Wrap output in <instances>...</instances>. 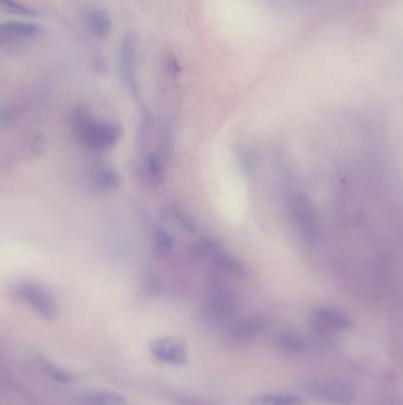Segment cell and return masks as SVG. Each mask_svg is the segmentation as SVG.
Segmentation results:
<instances>
[{"instance_id": "7c38bea8", "label": "cell", "mask_w": 403, "mask_h": 405, "mask_svg": "<svg viewBox=\"0 0 403 405\" xmlns=\"http://www.w3.org/2000/svg\"><path fill=\"white\" fill-rule=\"evenodd\" d=\"M140 174L149 185L160 186L166 181V166L159 154L150 152L142 158Z\"/></svg>"}, {"instance_id": "8fae6325", "label": "cell", "mask_w": 403, "mask_h": 405, "mask_svg": "<svg viewBox=\"0 0 403 405\" xmlns=\"http://www.w3.org/2000/svg\"><path fill=\"white\" fill-rule=\"evenodd\" d=\"M313 390L319 398L333 404H350L356 397L352 386L341 381H323L317 383Z\"/></svg>"}, {"instance_id": "8992f818", "label": "cell", "mask_w": 403, "mask_h": 405, "mask_svg": "<svg viewBox=\"0 0 403 405\" xmlns=\"http://www.w3.org/2000/svg\"><path fill=\"white\" fill-rule=\"evenodd\" d=\"M267 319L260 315L237 318L223 328V340L228 346H244L255 342L267 332Z\"/></svg>"}, {"instance_id": "277c9868", "label": "cell", "mask_w": 403, "mask_h": 405, "mask_svg": "<svg viewBox=\"0 0 403 405\" xmlns=\"http://www.w3.org/2000/svg\"><path fill=\"white\" fill-rule=\"evenodd\" d=\"M193 250L200 259L208 261L213 267L219 269L220 272L226 275L238 279L247 275L245 264L239 260L237 256L228 252L219 240L210 237H203L196 240V243L193 245Z\"/></svg>"}, {"instance_id": "9a60e30c", "label": "cell", "mask_w": 403, "mask_h": 405, "mask_svg": "<svg viewBox=\"0 0 403 405\" xmlns=\"http://www.w3.org/2000/svg\"><path fill=\"white\" fill-rule=\"evenodd\" d=\"M82 405H127L125 396L113 391L91 390L79 396Z\"/></svg>"}, {"instance_id": "2e32d148", "label": "cell", "mask_w": 403, "mask_h": 405, "mask_svg": "<svg viewBox=\"0 0 403 405\" xmlns=\"http://www.w3.org/2000/svg\"><path fill=\"white\" fill-rule=\"evenodd\" d=\"M274 346L282 353L297 356L306 351V340L294 332H280L274 337Z\"/></svg>"}, {"instance_id": "52a82bcc", "label": "cell", "mask_w": 403, "mask_h": 405, "mask_svg": "<svg viewBox=\"0 0 403 405\" xmlns=\"http://www.w3.org/2000/svg\"><path fill=\"white\" fill-rule=\"evenodd\" d=\"M137 40L133 32L125 33L122 38L118 52V72L125 89L135 99L139 98V82H137Z\"/></svg>"}, {"instance_id": "ba28073f", "label": "cell", "mask_w": 403, "mask_h": 405, "mask_svg": "<svg viewBox=\"0 0 403 405\" xmlns=\"http://www.w3.org/2000/svg\"><path fill=\"white\" fill-rule=\"evenodd\" d=\"M148 349L154 358L168 365L181 366L187 362V345L182 339L176 337L154 339Z\"/></svg>"}, {"instance_id": "603a6c76", "label": "cell", "mask_w": 403, "mask_h": 405, "mask_svg": "<svg viewBox=\"0 0 403 405\" xmlns=\"http://www.w3.org/2000/svg\"><path fill=\"white\" fill-rule=\"evenodd\" d=\"M166 71L171 77H177L180 74V64L174 56L169 54L166 59Z\"/></svg>"}, {"instance_id": "ffe728a7", "label": "cell", "mask_w": 403, "mask_h": 405, "mask_svg": "<svg viewBox=\"0 0 403 405\" xmlns=\"http://www.w3.org/2000/svg\"><path fill=\"white\" fill-rule=\"evenodd\" d=\"M168 213L169 216L175 220L176 224L186 231L196 234L199 230V225H198L196 218L179 205H169Z\"/></svg>"}, {"instance_id": "30bf717a", "label": "cell", "mask_w": 403, "mask_h": 405, "mask_svg": "<svg viewBox=\"0 0 403 405\" xmlns=\"http://www.w3.org/2000/svg\"><path fill=\"white\" fill-rule=\"evenodd\" d=\"M45 29L40 24L29 22H6L0 26L1 43H16L38 38L44 35Z\"/></svg>"}, {"instance_id": "44dd1931", "label": "cell", "mask_w": 403, "mask_h": 405, "mask_svg": "<svg viewBox=\"0 0 403 405\" xmlns=\"http://www.w3.org/2000/svg\"><path fill=\"white\" fill-rule=\"evenodd\" d=\"M166 397L168 398L171 403L174 405H218L203 398L196 397L192 395L182 394V392H168L166 395Z\"/></svg>"}, {"instance_id": "ac0fdd59", "label": "cell", "mask_w": 403, "mask_h": 405, "mask_svg": "<svg viewBox=\"0 0 403 405\" xmlns=\"http://www.w3.org/2000/svg\"><path fill=\"white\" fill-rule=\"evenodd\" d=\"M303 399L296 395L265 394L252 399V405H303Z\"/></svg>"}, {"instance_id": "d6986e66", "label": "cell", "mask_w": 403, "mask_h": 405, "mask_svg": "<svg viewBox=\"0 0 403 405\" xmlns=\"http://www.w3.org/2000/svg\"><path fill=\"white\" fill-rule=\"evenodd\" d=\"M42 369L55 382L61 383V384H64V385H71V384L77 382V376L74 372H71L70 370L64 369V367H61V366L56 365L54 362L42 360Z\"/></svg>"}, {"instance_id": "7402d4cb", "label": "cell", "mask_w": 403, "mask_h": 405, "mask_svg": "<svg viewBox=\"0 0 403 405\" xmlns=\"http://www.w3.org/2000/svg\"><path fill=\"white\" fill-rule=\"evenodd\" d=\"M0 3H1L3 10L8 13L25 17H35L38 15L33 8H29L17 0H0Z\"/></svg>"}, {"instance_id": "3957f363", "label": "cell", "mask_w": 403, "mask_h": 405, "mask_svg": "<svg viewBox=\"0 0 403 405\" xmlns=\"http://www.w3.org/2000/svg\"><path fill=\"white\" fill-rule=\"evenodd\" d=\"M290 216L294 228L310 244H316L321 240V220L317 210L310 198L301 192H294L289 199Z\"/></svg>"}, {"instance_id": "7a4b0ae2", "label": "cell", "mask_w": 403, "mask_h": 405, "mask_svg": "<svg viewBox=\"0 0 403 405\" xmlns=\"http://www.w3.org/2000/svg\"><path fill=\"white\" fill-rule=\"evenodd\" d=\"M239 301L235 291L223 284H212L201 306V316L211 327L225 328L235 320Z\"/></svg>"}, {"instance_id": "5bb4252c", "label": "cell", "mask_w": 403, "mask_h": 405, "mask_svg": "<svg viewBox=\"0 0 403 405\" xmlns=\"http://www.w3.org/2000/svg\"><path fill=\"white\" fill-rule=\"evenodd\" d=\"M86 25L91 35L97 38H106L113 30V20L109 12L100 8L86 12Z\"/></svg>"}, {"instance_id": "6da1fadb", "label": "cell", "mask_w": 403, "mask_h": 405, "mask_svg": "<svg viewBox=\"0 0 403 405\" xmlns=\"http://www.w3.org/2000/svg\"><path fill=\"white\" fill-rule=\"evenodd\" d=\"M70 128L88 150L106 152L118 145L122 135L120 123L96 119L86 108H77L70 116Z\"/></svg>"}, {"instance_id": "4fadbf2b", "label": "cell", "mask_w": 403, "mask_h": 405, "mask_svg": "<svg viewBox=\"0 0 403 405\" xmlns=\"http://www.w3.org/2000/svg\"><path fill=\"white\" fill-rule=\"evenodd\" d=\"M91 185L100 193L116 191L121 185V177L116 169L110 166H100L91 174Z\"/></svg>"}, {"instance_id": "e0dca14e", "label": "cell", "mask_w": 403, "mask_h": 405, "mask_svg": "<svg viewBox=\"0 0 403 405\" xmlns=\"http://www.w3.org/2000/svg\"><path fill=\"white\" fill-rule=\"evenodd\" d=\"M175 237L166 229L157 227L152 232V248L155 255L166 257L175 250Z\"/></svg>"}, {"instance_id": "9c48e42d", "label": "cell", "mask_w": 403, "mask_h": 405, "mask_svg": "<svg viewBox=\"0 0 403 405\" xmlns=\"http://www.w3.org/2000/svg\"><path fill=\"white\" fill-rule=\"evenodd\" d=\"M310 323L321 332H340L351 328V318L333 307H319L310 314Z\"/></svg>"}, {"instance_id": "5b68a950", "label": "cell", "mask_w": 403, "mask_h": 405, "mask_svg": "<svg viewBox=\"0 0 403 405\" xmlns=\"http://www.w3.org/2000/svg\"><path fill=\"white\" fill-rule=\"evenodd\" d=\"M13 293L17 299L31 308L35 314L45 320H55L59 315V303L47 288L32 281H19L15 284Z\"/></svg>"}]
</instances>
